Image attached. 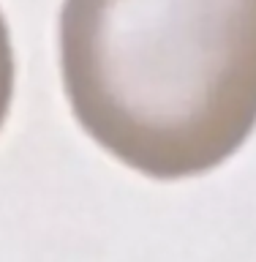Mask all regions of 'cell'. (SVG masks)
<instances>
[{
    "instance_id": "cell-2",
    "label": "cell",
    "mask_w": 256,
    "mask_h": 262,
    "mask_svg": "<svg viewBox=\"0 0 256 262\" xmlns=\"http://www.w3.org/2000/svg\"><path fill=\"white\" fill-rule=\"evenodd\" d=\"M11 98H14V47L8 25L0 14V126L6 123Z\"/></svg>"
},
{
    "instance_id": "cell-1",
    "label": "cell",
    "mask_w": 256,
    "mask_h": 262,
    "mask_svg": "<svg viewBox=\"0 0 256 262\" xmlns=\"http://www.w3.org/2000/svg\"><path fill=\"white\" fill-rule=\"evenodd\" d=\"M77 120L161 180L216 169L256 128V0H63Z\"/></svg>"
}]
</instances>
